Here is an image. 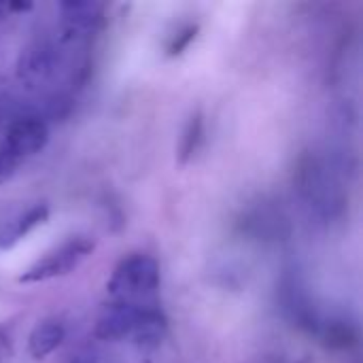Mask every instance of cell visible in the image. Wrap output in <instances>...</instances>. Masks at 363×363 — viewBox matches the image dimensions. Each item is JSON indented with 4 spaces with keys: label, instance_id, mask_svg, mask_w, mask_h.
<instances>
[{
    "label": "cell",
    "instance_id": "cell-1",
    "mask_svg": "<svg viewBox=\"0 0 363 363\" xmlns=\"http://www.w3.org/2000/svg\"><path fill=\"white\" fill-rule=\"evenodd\" d=\"M160 287V266L149 255H130L113 272L106 289L113 294L115 302L136 304L138 298L155 294Z\"/></svg>",
    "mask_w": 363,
    "mask_h": 363
},
{
    "label": "cell",
    "instance_id": "cell-2",
    "mask_svg": "<svg viewBox=\"0 0 363 363\" xmlns=\"http://www.w3.org/2000/svg\"><path fill=\"white\" fill-rule=\"evenodd\" d=\"M94 247L96 245L89 238H72L66 245H62L57 251L49 253L47 257L38 259L34 266L23 270L17 277V283L32 285V283H43V281H49V279H55V277L70 274L87 255H91Z\"/></svg>",
    "mask_w": 363,
    "mask_h": 363
},
{
    "label": "cell",
    "instance_id": "cell-3",
    "mask_svg": "<svg viewBox=\"0 0 363 363\" xmlns=\"http://www.w3.org/2000/svg\"><path fill=\"white\" fill-rule=\"evenodd\" d=\"M49 143V128L43 119L36 117H23L9 125L4 145L19 157L36 155L40 153Z\"/></svg>",
    "mask_w": 363,
    "mask_h": 363
},
{
    "label": "cell",
    "instance_id": "cell-4",
    "mask_svg": "<svg viewBox=\"0 0 363 363\" xmlns=\"http://www.w3.org/2000/svg\"><path fill=\"white\" fill-rule=\"evenodd\" d=\"M140 308L143 306H134L128 302H113L96 323V330H94L96 338L115 342V340L130 336Z\"/></svg>",
    "mask_w": 363,
    "mask_h": 363
},
{
    "label": "cell",
    "instance_id": "cell-5",
    "mask_svg": "<svg viewBox=\"0 0 363 363\" xmlns=\"http://www.w3.org/2000/svg\"><path fill=\"white\" fill-rule=\"evenodd\" d=\"M136 342L138 349L143 351H153L162 345L166 338V319L157 308H140L136 323L130 334Z\"/></svg>",
    "mask_w": 363,
    "mask_h": 363
},
{
    "label": "cell",
    "instance_id": "cell-6",
    "mask_svg": "<svg viewBox=\"0 0 363 363\" xmlns=\"http://www.w3.org/2000/svg\"><path fill=\"white\" fill-rule=\"evenodd\" d=\"M64 340V328L57 321H45L36 325L28 338V353L32 359H45Z\"/></svg>",
    "mask_w": 363,
    "mask_h": 363
},
{
    "label": "cell",
    "instance_id": "cell-7",
    "mask_svg": "<svg viewBox=\"0 0 363 363\" xmlns=\"http://www.w3.org/2000/svg\"><path fill=\"white\" fill-rule=\"evenodd\" d=\"M49 219V208L45 204H36L32 206L26 215L19 217V221L15 225H9L6 230L0 232V249H9L15 242H19L23 236H28L34 228L43 225Z\"/></svg>",
    "mask_w": 363,
    "mask_h": 363
},
{
    "label": "cell",
    "instance_id": "cell-8",
    "mask_svg": "<svg viewBox=\"0 0 363 363\" xmlns=\"http://www.w3.org/2000/svg\"><path fill=\"white\" fill-rule=\"evenodd\" d=\"M202 136H204V121H202V113H194L185 128H183V136H181V143H179V151H177V157L181 164H187L196 151L200 149V143H202Z\"/></svg>",
    "mask_w": 363,
    "mask_h": 363
},
{
    "label": "cell",
    "instance_id": "cell-9",
    "mask_svg": "<svg viewBox=\"0 0 363 363\" xmlns=\"http://www.w3.org/2000/svg\"><path fill=\"white\" fill-rule=\"evenodd\" d=\"M198 26L194 23V26H187V28H183L174 38H172V43L168 45V55L170 57H177V55H181L194 40H196V36H198Z\"/></svg>",
    "mask_w": 363,
    "mask_h": 363
},
{
    "label": "cell",
    "instance_id": "cell-10",
    "mask_svg": "<svg viewBox=\"0 0 363 363\" xmlns=\"http://www.w3.org/2000/svg\"><path fill=\"white\" fill-rule=\"evenodd\" d=\"M355 342V334L349 325H334L328 332V345L334 349H347Z\"/></svg>",
    "mask_w": 363,
    "mask_h": 363
},
{
    "label": "cell",
    "instance_id": "cell-11",
    "mask_svg": "<svg viewBox=\"0 0 363 363\" xmlns=\"http://www.w3.org/2000/svg\"><path fill=\"white\" fill-rule=\"evenodd\" d=\"M19 162H21V160L2 143V145H0V185L6 183V181L15 174Z\"/></svg>",
    "mask_w": 363,
    "mask_h": 363
},
{
    "label": "cell",
    "instance_id": "cell-12",
    "mask_svg": "<svg viewBox=\"0 0 363 363\" xmlns=\"http://www.w3.org/2000/svg\"><path fill=\"white\" fill-rule=\"evenodd\" d=\"M68 363H98V357L91 351H83V353H77Z\"/></svg>",
    "mask_w": 363,
    "mask_h": 363
},
{
    "label": "cell",
    "instance_id": "cell-13",
    "mask_svg": "<svg viewBox=\"0 0 363 363\" xmlns=\"http://www.w3.org/2000/svg\"><path fill=\"white\" fill-rule=\"evenodd\" d=\"M6 9L9 11H17V13H26V11L32 9V4L30 2H11V4H6Z\"/></svg>",
    "mask_w": 363,
    "mask_h": 363
}]
</instances>
